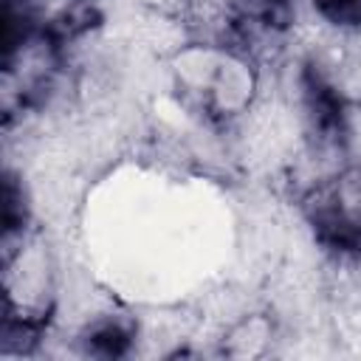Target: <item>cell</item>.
<instances>
[{
  "instance_id": "obj_1",
  "label": "cell",
  "mask_w": 361,
  "mask_h": 361,
  "mask_svg": "<svg viewBox=\"0 0 361 361\" xmlns=\"http://www.w3.org/2000/svg\"><path fill=\"white\" fill-rule=\"evenodd\" d=\"M319 231H322V240H327L330 245H338V248H355L361 243V234L341 217H324L319 223Z\"/></svg>"
},
{
  "instance_id": "obj_2",
  "label": "cell",
  "mask_w": 361,
  "mask_h": 361,
  "mask_svg": "<svg viewBox=\"0 0 361 361\" xmlns=\"http://www.w3.org/2000/svg\"><path fill=\"white\" fill-rule=\"evenodd\" d=\"M316 6L330 23H341V25L361 23V0H316Z\"/></svg>"
},
{
  "instance_id": "obj_3",
  "label": "cell",
  "mask_w": 361,
  "mask_h": 361,
  "mask_svg": "<svg viewBox=\"0 0 361 361\" xmlns=\"http://www.w3.org/2000/svg\"><path fill=\"white\" fill-rule=\"evenodd\" d=\"M127 344H130V338L118 327H104V330H99L93 336V347L99 353H104V355H121L127 350Z\"/></svg>"
}]
</instances>
